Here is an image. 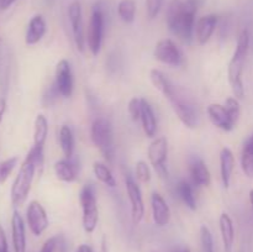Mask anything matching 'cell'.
<instances>
[{"instance_id": "obj_20", "label": "cell", "mask_w": 253, "mask_h": 252, "mask_svg": "<svg viewBox=\"0 0 253 252\" xmlns=\"http://www.w3.org/2000/svg\"><path fill=\"white\" fill-rule=\"evenodd\" d=\"M235 168V156L229 147H224L220 151V177L224 188H229L231 183L232 173Z\"/></svg>"}, {"instance_id": "obj_9", "label": "cell", "mask_w": 253, "mask_h": 252, "mask_svg": "<svg viewBox=\"0 0 253 252\" xmlns=\"http://www.w3.org/2000/svg\"><path fill=\"white\" fill-rule=\"evenodd\" d=\"M26 220L30 230H31V232L35 236H41L49 225L46 209L37 200L30 202L26 210Z\"/></svg>"}, {"instance_id": "obj_6", "label": "cell", "mask_w": 253, "mask_h": 252, "mask_svg": "<svg viewBox=\"0 0 253 252\" xmlns=\"http://www.w3.org/2000/svg\"><path fill=\"white\" fill-rule=\"evenodd\" d=\"M104 34V14L100 5H95L91 11L90 20H89L88 30H86V44L89 51L93 56H98L101 48Z\"/></svg>"}, {"instance_id": "obj_10", "label": "cell", "mask_w": 253, "mask_h": 252, "mask_svg": "<svg viewBox=\"0 0 253 252\" xmlns=\"http://www.w3.org/2000/svg\"><path fill=\"white\" fill-rule=\"evenodd\" d=\"M54 85L57 91L63 98H71L73 94L74 82L71 64L67 59H61L56 66L54 72Z\"/></svg>"}, {"instance_id": "obj_23", "label": "cell", "mask_w": 253, "mask_h": 252, "mask_svg": "<svg viewBox=\"0 0 253 252\" xmlns=\"http://www.w3.org/2000/svg\"><path fill=\"white\" fill-rule=\"evenodd\" d=\"M219 225L225 252H231L235 242V226L231 216L227 212H222L220 215Z\"/></svg>"}, {"instance_id": "obj_12", "label": "cell", "mask_w": 253, "mask_h": 252, "mask_svg": "<svg viewBox=\"0 0 253 252\" xmlns=\"http://www.w3.org/2000/svg\"><path fill=\"white\" fill-rule=\"evenodd\" d=\"M169 103L177 118L179 119L180 123L185 127L194 128L198 125V113L195 111L194 106L188 103V101H185L183 98H180L177 91L169 99Z\"/></svg>"}, {"instance_id": "obj_33", "label": "cell", "mask_w": 253, "mask_h": 252, "mask_svg": "<svg viewBox=\"0 0 253 252\" xmlns=\"http://www.w3.org/2000/svg\"><path fill=\"white\" fill-rule=\"evenodd\" d=\"M135 173H136V177H137V179L140 180V182L150 183L151 169L145 161H138V162L136 163Z\"/></svg>"}, {"instance_id": "obj_43", "label": "cell", "mask_w": 253, "mask_h": 252, "mask_svg": "<svg viewBox=\"0 0 253 252\" xmlns=\"http://www.w3.org/2000/svg\"><path fill=\"white\" fill-rule=\"evenodd\" d=\"M250 202H251V205H252V210H253V189L250 190Z\"/></svg>"}, {"instance_id": "obj_38", "label": "cell", "mask_w": 253, "mask_h": 252, "mask_svg": "<svg viewBox=\"0 0 253 252\" xmlns=\"http://www.w3.org/2000/svg\"><path fill=\"white\" fill-rule=\"evenodd\" d=\"M9 251V245H7V239L6 235H5L4 229L0 225V252Z\"/></svg>"}, {"instance_id": "obj_44", "label": "cell", "mask_w": 253, "mask_h": 252, "mask_svg": "<svg viewBox=\"0 0 253 252\" xmlns=\"http://www.w3.org/2000/svg\"><path fill=\"white\" fill-rule=\"evenodd\" d=\"M5 252H9V251H5Z\"/></svg>"}, {"instance_id": "obj_4", "label": "cell", "mask_w": 253, "mask_h": 252, "mask_svg": "<svg viewBox=\"0 0 253 252\" xmlns=\"http://www.w3.org/2000/svg\"><path fill=\"white\" fill-rule=\"evenodd\" d=\"M90 138L94 146L100 150L108 162L114 160V136L110 121L104 118H98L93 121L90 127Z\"/></svg>"}, {"instance_id": "obj_28", "label": "cell", "mask_w": 253, "mask_h": 252, "mask_svg": "<svg viewBox=\"0 0 253 252\" xmlns=\"http://www.w3.org/2000/svg\"><path fill=\"white\" fill-rule=\"evenodd\" d=\"M241 167L247 177L253 178V133L247 138L242 148Z\"/></svg>"}, {"instance_id": "obj_11", "label": "cell", "mask_w": 253, "mask_h": 252, "mask_svg": "<svg viewBox=\"0 0 253 252\" xmlns=\"http://www.w3.org/2000/svg\"><path fill=\"white\" fill-rule=\"evenodd\" d=\"M125 184L131 204V219H132L133 224L138 225L145 216V203H143L142 192H141V188L138 187L137 183L131 177L126 178Z\"/></svg>"}, {"instance_id": "obj_18", "label": "cell", "mask_w": 253, "mask_h": 252, "mask_svg": "<svg viewBox=\"0 0 253 252\" xmlns=\"http://www.w3.org/2000/svg\"><path fill=\"white\" fill-rule=\"evenodd\" d=\"M11 236L15 252H26V229L20 212L15 210L11 216Z\"/></svg>"}, {"instance_id": "obj_15", "label": "cell", "mask_w": 253, "mask_h": 252, "mask_svg": "<svg viewBox=\"0 0 253 252\" xmlns=\"http://www.w3.org/2000/svg\"><path fill=\"white\" fill-rule=\"evenodd\" d=\"M217 21L219 17L215 14L205 15V16L200 17L195 24V37L200 46H204L209 42L211 39L212 34H214L215 29H216Z\"/></svg>"}, {"instance_id": "obj_35", "label": "cell", "mask_w": 253, "mask_h": 252, "mask_svg": "<svg viewBox=\"0 0 253 252\" xmlns=\"http://www.w3.org/2000/svg\"><path fill=\"white\" fill-rule=\"evenodd\" d=\"M141 108H142V104H141V98L135 96V98H132L130 101H128L127 110H128V114H130L131 119H132L133 121L140 120Z\"/></svg>"}, {"instance_id": "obj_31", "label": "cell", "mask_w": 253, "mask_h": 252, "mask_svg": "<svg viewBox=\"0 0 253 252\" xmlns=\"http://www.w3.org/2000/svg\"><path fill=\"white\" fill-rule=\"evenodd\" d=\"M200 241H202L203 251L204 252H214V239L210 229L205 225L200 227Z\"/></svg>"}, {"instance_id": "obj_1", "label": "cell", "mask_w": 253, "mask_h": 252, "mask_svg": "<svg viewBox=\"0 0 253 252\" xmlns=\"http://www.w3.org/2000/svg\"><path fill=\"white\" fill-rule=\"evenodd\" d=\"M198 0H170L166 15L167 26L172 34L189 44L195 30Z\"/></svg>"}, {"instance_id": "obj_22", "label": "cell", "mask_w": 253, "mask_h": 252, "mask_svg": "<svg viewBox=\"0 0 253 252\" xmlns=\"http://www.w3.org/2000/svg\"><path fill=\"white\" fill-rule=\"evenodd\" d=\"M53 169L56 173V177L62 182L72 183L78 177V169H77L76 163L72 158L57 161L53 166Z\"/></svg>"}, {"instance_id": "obj_26", "label": "cell", "mask_w": 253, "mask_h": 252, "mask_svg": "<svg viewBox=\"0 0 253 252\" xmlns=\"http://www.w3.org/2000/svg\"><path fill=\"white\" fill-rule=\"evenodd\" d=\"M59 146L62 148L64 157L72 158L74 153V135L68 125H62L58 132Z\"/></svg>"}, {"instance_id": "obj_36", "label": "cell", "mask_w": 253, "mask_h": 252, "mask_svg": "<svg viewBox=\"0 0 253 252\" xmlns=\"http://www.w3.org/2000/svg\"><path fill=\"white\" fill-rule=\"evenodd\" d=\"M162 5L163 0H146V11H147L148 19L153 20L155 17H157L162 9Z\"/></svg>"}, {"instance_id": "obj_2", "label": "cell", "mask_w": 253, "mask_h": 252, "mask_svg": "<svg viewBox=\"0 0 253 252\" xmlns=\"http://www.w3.org/2000/svg\"><path fill=\"white\" fill-rule=\"evenodd\" d=\"M250 48V32L247 29H244L240 32L237 37L236 49L234 52L231 61L227 68V77H229V83L231 85L232 93L235 98L244 99L245 96V86L242 74H244V66L246 62L247 53Z\"/></svg>"}, {"instance_id": "obj_34", "label": "cell", "mask_w": 253, "mask_h": 252, "mask_svg": "<svg viewBox=\"0 0 253 252\" xmlns=\"http://www.w3.org/2000/svg\"><path fill=\"white\" fill-rule=\"evenodd\" d=\"M224 105L226 106V109L229 110V113L231 114L232 118L236 121H239L240 115H241V106H240L239 99L235 98V96H229V98L226 99V101H225Z\"/></svg>"}, {"instance_id": "obj_17", "label": "cell", "mask_w": 253, "mask_h": 252, "mask_svg": "<svg viewBox=\"0 0 253 252\" xmlns=\"http://www.w3.org/2000/svg\"><path fill=\"white\" fill-rule=\"evenodd\" d=\"M189 174L192 183L197 187H209L211 183V175L204 161L199 157H192L189 160Z\"/></svg>"}, {"instance_id": "obj_42", "label": "cell", "mask_w": 253, "mask_h": 252, "mask_svg": "<svg viewBox=\"0 0 253 252\" xmlns=\"http://www.w3.org/2000/svg\"><path fill=\"white\" fill-rule=\"evenodd\" d=\"M170 252H190V249L188 246H178L173 249Z\"/></svg>"}, {"instance_id": "obj_13", "label": "cell", "mask_w": 253, "mask_h": 252, "mask_svg": "<svg viewBox=\"0 0 253 252\" xmlns=\"http://www.w3.org/2000/svg\"><path fill=\"white\" fill-rule=\"evenodd\" d=\"M68 19L72 25L74 42L79 52H84L86 40L84 36L83 29V14H82V5L78 0H74L68 6Z\"/></svg>"}, {"instance_id": "obj_37", "label": "cell", "mask_w": 253, "mask_h": 252, "mask_svg": "<svg viewBox=\"0 0 253 252\" xmlns=\"http://www.w3.org/2000/svg\"><path fill=\"white\" fill-rule=\"evenodd\" d=\"M56 246H57V239L56 237H51V239H48L46 242H44L40 252H54Z\"/></svg>"}, {"instance_id": "obj_40", "label": "cell", "mask_w": 253, "mask_h": 252, "mask_svg": "<svg viewBox=\"0 0 253 252\" xmlns=\"http://www.w3.org/2000/svg\"><path fill=\"white\" fill-rule=\"evenodd\" d=\"M15 1H16V0H0V9L1 10L7 9V7L11 6Z\"/></svg>"}, {"instance_id": "obj_24", "label": "cell", "mask_w": 253, "mask_h": 252, "mask_svg": "<svg viewBox=\"0 0 253 252\" xmlns=\"http://www.w3.org/2000/svg\"><path fill=\"white\" fill-rule=\"evenodd\" d=\"M150 79L152 82L153 86H155L157 90H160L163 94L166 99L169 100L174 93L177 91L175 86L170 83L169 79L165 76L163 72H161L160 69H151L150 72Z\"/></svg>"}, {"instance_id": "obj_41", "label": "cell", "mask_w": 253, "mask_h": 252, "mask_svg": "<svg viewBox=\"0 0 253 252\" xmlns=\"http://www.w3.org/2000/svg\"><path fill=\"white\" fill-rule=\"evenodd\" d=\"M76 252H94V251H93V249H91V247L89 246V245L83 244V245H79L78 249H77Z\"/></svg>"}, {"instance_id": "obj_7", "label": "cell", "mask_w": 253, "mask_h": 252, "mask_svg": "<svg viewBox=\"0 0 253 252\" xmlns=\"http://www.w3.org/2000/svg\"><path fill=\"white\" fill-rule=\"evenodd\" d=\"M147 156L151 166L155 168L156 172H157L162 178H167L168 141L165 136H160V137L153 138V141L150 143V146H148Z\"/></svg>"}, {"instance_id": "obj_32", "label": "cell", "mask_w": 253, "mask_h": 252, "mask_svg": "<svg viewBox=\"0 0 253 252\" xmlns=\"http://www.w3.org/2000/svg\"><path fill=\"white\" fill-rule=\"evenodd\" d=\"M16 163H17V157L7 158V160H5L4 162L0 163V184H2V183L9 178V175L11 174V172L14 170Z\"/></svg>"}, {"instance_id": "obj_16", "label": "cell", "mask_w": 253, "mask_h": 252, "mask_svg": "<svg viewBox=\"0 0 253 252\" xmlns=\"http://www.w3.org/2000/svg\"><path fill=\"white\" fill-rule=\"evenodd\" d=\"M151 208H152V216L155 224L160 227L168 225L170 220V209L166 199L160 193H152V195H151Z\"/></svg>"}, {"instance_id": "obj_14", "label": "cell", "mask_w": 253, "mask_h": 252, "mask_svg": "<svg viewBox=\"0 0 253 252\" xmlns=\"http://www.w3.org/2000/svg\"><path fill=\"white\" fill-rule=\"evenodd\" d=\"M207 113L212 125L216 126L217 128H221L224 131H231L236 126L237 121L232 118L226 106L222 104H209L207 108Z\"/></svg>"}, {"instance_id": "obj_8", "label": "cell", "mask_w": 253, "mask_h": 252, "mask_svg": "<svg viewBox=\"0 0 253 252\" xmlns=\"http://www.w3.org/2000/svg\"><path fill=\"white\" fill-rule=\"evenodd\" d=\"M153 57L162 63L172 67H179L184 63V54L170 39H163L157 42Z\"/></svg>"}, {"instance_id": "obj_3", "label": "cell", "mask_w": 253, "mask_h": 252, "mask_svg": "<svg viewBox=\"0 0 253 252\" xmlns=\"http://www.w3.org/2000/svg\"><path fill=\"white\" fill-rule=\"evenodd\" d=\"M36 169V165L31 161L25 160L22 162L19 173L11 185V190H10V198H11V203L15 208L21 207L26 202L30 190H31Z\"/></svg>"}, {"instance_id": "obj_30", "label": "cell", "mask_w": 253, "mask_h": 252, "mask_svg": "<svg viewBox=\"0 0 253 252\" xmlns=\"http://www.w3.org/2000/svg\"><path fill=\"white\" fill-rule=\"evenodd\" d=\"M118 14L126 24L133 22L136 16V4L133 0H121L118 5Z\"/></svg>"}, {"instance_id": "obj_29", "label": "cell", "mask_w": 253, "mask_h": 252, "mask_svg": "<svg viewBox=\"0 0 253 252\" xmlns=\"http://www.w3.org/2000/svg\"><path fill=\"white\" fill-rule=\"evenodd\" d=\"M93 172L94 175L96 177V179L100 180L101 183H104L105 185L110 188L116 187V179L114 177L113 172L110 170V168L103 162H94L93 163Z\"/></svg>"}, {"instance_id": "obj_5", "label": "cell", "mask_w": 253, "mask_h": 252, "mask_svg": "<svg viewBox=\"0 0 253 252\" xmlns=\"http://www.w3.org/2000/svg\"><path fill=\"white\" fill-rule=\"evenodd\" d=\"M79 203L83 210L82 224L86 234H93L98 226L99 221V209L98 202L95 197V189L91 184L84 185L83 189L79 193Z\"/></svg>"}, {"instance_id": "obj_27", "label": "cell", "mask_w": 253, "mask_h": 252, "mask_svg": "<svg viewBox=\"0 0 253 252\" xmlns=\"http://www.w3.org/2000/svg\"><path fill=\"white\" fill-rule=\"evenodd\" d=\"M175 192H177L178 197L182 199V202L187 205V208H189L193 211L197 209V199H195L193 185L189 182H187V180L178 182L177 187H175Z\"/></svg>"}, {"instance_id": "obj_25", "label": "cell", "mask_w": 253, "mask_h": 252, "mask_svg": "<svg viewBox=\"0 0 253 252\" xmlns=\"http://www.w3.org/2000/svg\"><path fill=\"white\" fill-rule=\"evenodd\" d=\"M47 136H48V120L43 114H39L35 119L34 146L32 147L44 150Z\"/></svg>"}, {"instance_id": "obj_39", "label": "cell", "mask_w": 253, "mask_h": 252, "mask_svg": "<svg viewBox=\"0 0 253 252\" xmlns=\"http://www.w3.org/2000/svg\"><path fill=\"white\" fill-rule=\"evenodd\" d=\"M6 106H7L6 99L5 98L0 99V124H1L2 119H4L5 111H6Z\"/></svg>"}, {"instance_id": "obj_19", "label": "cell", "mask_w": 253, "mask_h": 252, "mask_svg": "<svg viewBox=\"0 0 253 252\" xmlns=\"http://www.w3.org/2000/svg\"><path fill=\"white\" fill-rule=\"evenodd\" d=\"M46 21L41 15H35L31 20H30L29 25H27L26 36H25V42L29 46H34V44L39 43L42 39H43L44 34H46Z\"/></svg>"}, {"instance_id": "obj_21", "label": "cell", "mask_w": 253, "mask_h": 252, "mask_svg": "<svg viewBox=\"0 0 253 252\" xmlns=\"http://www.w3.org/2000/svg\"><path fill=\"white\" fill-rule=\"evenodd\" d=\"M141 104H142V108H141L140 120L142 124V128L145 131V135L148 138H152L157 132V119H156L152 106L145 98H141Z\"/></svg>"}]
</instances>
